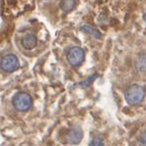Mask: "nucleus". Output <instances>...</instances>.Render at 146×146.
I'll list each match as a JSON object with an SVG mask.
<instances>
[{
	"instance_id": "9d476101",
	"label": "nucleus",
	"mask_w": 146,
	"mask_h": 146,
	"mask_svg": "<svg viewBox=\"0 0 146 146\" xmlns=\"http://www.w3.org/2000/svg\"><path fill=\"white\" fill-rule=\"evenodd\" d=\"M98 23L101 25H106L108 23V15L106 13H101L98 17Z\"/></svg>"
},
{
	"instance_id": "f8f14e48",
	"label": "nucleus",
	"mask_w": 146,
	"mask_h": 146,
	"mask_svg": "<svg viewBox=\"0 0 146 146\" xmlns=\"http://www.w3.org/2000/svg\"><path fill=\"white\" fill-rule=\"evenodd\" d=\"M102 145H103L102 140H101V139H99L98 137L94 138L93 141H92V146H102Z\"/></svg>"
},
{
	"instance_id": "ddd939ff",
	"label": "nucleus",
	"mask_w": 146,
	"mask_h": 146,
	"mask_svg": "<svg viewBox=\"0 0 146 146\" xmlns=\"http://www.w3.org/2000/svg\"><path fill=\"white\" fill-rule=\"evenodd\" d=\"M143 19H144V21L146 22V13H144V14H143Z\"/></svg>"
},
{
	"instance_id": "f257e3e1",
	"label": "nucleus",
	"mask_w": 146,
	"mask_h": 146,
	"mask_svg": "<svg viewBox=\"0 0 146 146\" xmlns=\"http://www.w3.org/2000/svg\"><path fill=\"white\" fill-rule=\"evenodd\" d=\"M145 94L146 91L142 86L133 84L129 86L124 92V98L129 105H137L143 101Z\"/></svg>"
},
{
	"instance_id": "39448f33",
	"label": "nucleus",
	"mask_w": 146,
	"mask_h": 146,
	"mask_svg": "<svg viewBox=\"0 0 146 146\" xmlns=\"http://www.w3.org/2000/svg\"><path fill=\"white\" fill-rule=\"evenodd\" d=\"M21 44L25 49L31 50V49L35 48L38 44V38L35 34H27L21 40Z\"/></svg>"
},
{
	"instance_id": "0eeeda50",
	"label": "nucleus",
	"mask_w": 146,
	"mask_h": 146,
	"mask_svg": "<svg viewBox=\"0 0 146 146\" xmlns=\"http://www.w3.org/2000/svg\"><path fill=\"white\" fill-rule=\"evenodd\" d=\"M76 4V0H61L60 3H59V8L64 13H69L74 9Z\"/></svg>"
},
{
	"instance_id": "423d86ee",
	"label": "nucleus",
	"mask_w": 146,
	"mask_h": 146,
	"mask_svg": "<svg viewBox=\"0 0 146 146\" xmlns=\"http://www.w3.org/2000/svg\"><path fill=\"white\" fill-rule=\"evenodd\" d=\"M83 137V132L80 127H74L69 130L67 134V140L71 144H78Z\"/></svg>"
},
{
	"instance_id": "20e7f679",
	"label": "nucleus",
	"mask_w": 146,
	"mask_h": 146,
	"mask_svg": "<svg viewBox=\"0 0 146 146\" xmlns=\"http://www.w3.org/2000/svg\"><path fill=\"white\" fill-rule=\"evenodd\" d=\"M67 60L72 66H79L85 58V52L79 46L71 48L67 51Z\"/></svg>"
},
{
	"instance_id": "7ed1b4c3",
	"label": "nucleus",
	"mask_w": 146,
	"mask_h": 146,
	"mask_svg": "<svg viewBox=\"0 0 146 146\" xmlns=\"http://www.w3.org/2000/svg\"><path fill=\"white\" fill-rule=\"evenodd\" d=\"M1 69L5 72L11 73L17 70L20 66V62H19L18 57L13 53H8V54L4 55L1 58Z\"/></svg>"
},
{
	"instance_id": "6e6552de",
	"label": "nucleus",
	"mask_w": 146,
	"mask_h": 146,
	"mask_svg": "<svg viewBox=\"0 0 146 146\" xmlns=\"http://www.w3.org/2000/svg\"><path fill=\"white\" fill-rule=\"evenodd\" d=\"M135 66H136L137 71L140 73H146V53L140 54L137 57Z\"/></svg>"
},
{
	"instance_id": "1a4fd4ad",
	"label": "nucleus",
	"mask_w": 146,
	"mask_h": 146,
	"mask_svg": "<svg viewBox=\"0 0 146 146\" xmlns=\"http://www.w3.org/2000/svg\"><path fill=\"white\" fill-rule=\"evenodd\" d=\"M80 31L84 32V33L88 34V35H92L95 38H100L101 36H102V34H101L97 29H95V28H93V27H90V26H88V25L82 26V27L80 28Z\"/></svg>"
},
{
	"instance_id": "9b49d317",
	"label": "nucleus",
	"mask_w": 146,
	"mask_h": 146,
	"mask_svg": "<svg viewBox=\"0 0 146 146\" xmlns=\"http://www.w3.org/2000/svg\"><path fill=\"white\" fill-rule=\"evenodd\" d=\"M138 145L139 146H146V132H143L140 135L138 139Z\"/></svg>"
},
{
	"instance_id": "f03ea898",
	"label": "nucleus",
	"mask_w": 146,
	"mask_h": 146,
	"mask_svg": "<svg viewBox=\"0 0 146 146\" xmlns=\"http://www.w3.org/2000/svg\"><path fill=\"white\" fill-rule=\"evenodd\" d=\"M12 104L14 108L20 111H28L33 105V99L26 92H18L12 99Z\"/></svg>"
}]
</instances>
